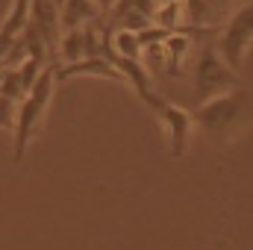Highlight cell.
<instances>
[{
    "label": "cell",
    "mask_w": 253,
    "mask_h": 250,
    "mask_svg": "<svg viewBox=\"0 0 253 250\" xmlns=\"http://www.w3.org/2000/svg\"><path fill=\"white\" fill-rule=\"evenodd\" d=\"M53 3H56V9H59V6H62V0H53Z\"/></svg>",
    "instance_id": "cell-15"
},
{
    "label": "cell",
    "mask_w": 253,
    "mask_h": 250,
    "mask_svg": "<svg viewBox=\"0 0 253 250\" xmlns=\"http://www.w3.org/2000/svg\"><path fill=\"white\" fill-rule=\"evenodd\" d=\"M27 18H30V0H12L9 15H6V21H3V27H0V71H3V59H6L9 47H12L15 39L24 33Z\"/></svg>",
    "instance_id": "cell-7"
},
{
    "label": "cell",
    "mask_w": 253,
    "mask_h": 250,
    "mask_svg": "<svg viewBox=\"0 0 253 250\" xmlns=\"http://www.w3.org/2000/svg\"><path fill=\"white\" fill-rule=\"evenodd\" d=\"M156 115H159V121L165 126V132H168V144H171V156H183L186 153V147H189V135H191V115L186 109H180V106H174V103H159L156 109H153Z\"/></svg>",
    "instance_id": "cell-5"
},
{
    "label": "cell",
    "mask_w": 253,
    "mask_h": 250,
    "mask_svg": "<svg viewBox=\"0 0 253 250\" xmlns=\"http://www.w3.org/2000/svg\"><path fill=\"white\" fill-rule=\"evenodd\" d=\"M59 53L65 62H80L85 59V39H83V27L80 30H68L59 36Z\"/></svg>",
    "instance_id": "cell-10"
},
{
    "label": "cell",
    "mask_w": 253,
    "mask_h": 250,
    "mask_svg": "<svg viewBox=\"0 0 253 250\" xmlns=\"http://www.w3.org/2000/svg\"><path fill=\"white\" fill-rule=\"evenodd\" d=\"M150 21H153V27H159L165 33H180V24H183V0L156 6L153 15H150Z\"/></svg>",
    "instance_id": "cell-9"
},
{
    "label": "cell",
    "mask_w": 253,
    "mask_h": 250,
    "mask_svg": "<svg viewBox=\"0 0 253 250\" xmlns=\"http://www.w3.org/2000/svg\"><path fill=\"white\" fill-rule=\"evenodd\" d=\"M12 126H15V100L0 94V129L12 132Z\"/></svg>",
    "instance_id": "cell-12"
},
{
    "label": "cell",
    "mask_w": 253,
    "mask_h": 250,
    "mask_svg": "<svg viewBox=\"0 0 253 250\" xmlns=\"http://www.w3.org/2000/svg\"><path fill=\"white\" fill-rule=\"evenodd\" d=\"M251 39H253V9L251 3H245L233 18H230V24H227V30L221 33V39H218V56H221V62L227 65V68H239V65L245 62V53L251 50Z\"/></svg>",
    "instance_id": "cell-4"
},
{
    "label": "cell",
    "mask_w": 253,
    "mask_h": 250,
    "mask_svg": "<svg viewBox=\"0 0 253 250\" xmlns=\"http://www.w3.org/2000/svg\"><path fill=\"white\" fill-rule=\"evenodd\" d=\"M97 21V6L91 0H62L59 6V30H80L85 24Z\"/></svg>",
    "instance_id": "cell-8"
},
{
    "label": "cell",
    "mask_w": 253,
    "mask_h": 250,
    "mask_svg": "<svg viewBox=\"0 0 253 250\" xmlns=\"http://www.w3.org/2000/svg\"><path fill=\"white\" fill-rule=\"evenodd\" d=\"M156 6H162V3H177V0H153Z\"/></svg>",
    "instance_id": "cell-14"
},
{
    "label": "cell",
    "mask_w": 253,
    "mask_h": 250,
    "mask_svg": "<svg viewBox=\"0 0 253 250\" xmlns=\"http://www.w3.org/2000/svg\"><path fill=\"white\" fill-rule=\"evenodd\" d=\"M236 85H239L236 71L221 62V56L212 47H203L200 59L194 65V100L206 103V100H212L224 91H233Z\"/></svg>",
    "instance_id": "cell-3"
},
{
    "label": "cell",
    "mask_w": 253,
    "mask_h": 250,
    "mask_svg": "<svg viewBox=\"0 0 253 250\" xmlns=\"http://www.w3.org/2000/svg\"><path fill=\"white\" fill-rule=\"evenodd\" d=\"M53 88H56V77H53V65H44V71L39 74V80L33 83V88L15 103V126H12V159L21 162L24 153H27V144L36 132V126L42 124L44 112H47V103L53 97Z\"/></svg>",
    "instance_id": "cell-1"
},
{
    "label": "cell",
    "mask_w": 253,
    "mask_h": 250,
    "mask_svg": "<svg viewBox=\"0 0 253 250\" xmlns=\"http://www.w3.org/2000/svg\"><path fill=\"white\" fill-rule=\"evenodd\" d=\"M91 3H94L97 9H112V6H115V0H91Z\"/></svg>",
    "instance_id": "cell-13"
},
{
    "label": "cell",
    "mask_w": 253,
    "mask_h": 250,
    "mask_svg": "<svg viewBox=\"0 0 253 250\" xmlns=\"http://www.w3.org/2000/svg\"><path fill=\"white\" fill-rule=\"evenodd\" d=\"M153 9H156L153 0H115V6H112V18L118 21V18L132 15V12H138V15H153Z\"/></svg>",
    "instance_id": "cell-11"
},
{
    "label": "cell",
    "mask_w": 253,
    "mask_h": 250,
    "mask_svg": "<svg viewBox=\"0 0 253 250\" xmlns=\"http://www.w3.org/2000/svg\"><path fill=\"white\" fill-rule=\"evenodd\" d=\"M248 106H251V97H248L245 88L224 91V94H218L206 103H197V109L189 112L191 126H200L203 132H209L215 138L236 135L239 126L248 121Z\"/></svg>",
    "instance_id": "cell-2"
},
{
    "label": "cell",
    "mask_w": 253,
    "mask_h": 250,
    "mask_svg": "<svg viewBox=\"0 0 253 250\" xmlns=\"http://www.w3.org/2000/svg\"><path fill=\"white\" fill-rule=\"evenodd\" d=\"M53 77H56V80H68V77H103V80H118V83H124L121 74L106 62L103 56H85V59H80V62H68V65H62V68H53Z\"/></svg>",
    "instance_id": "cell-6"
}]
</instances>
